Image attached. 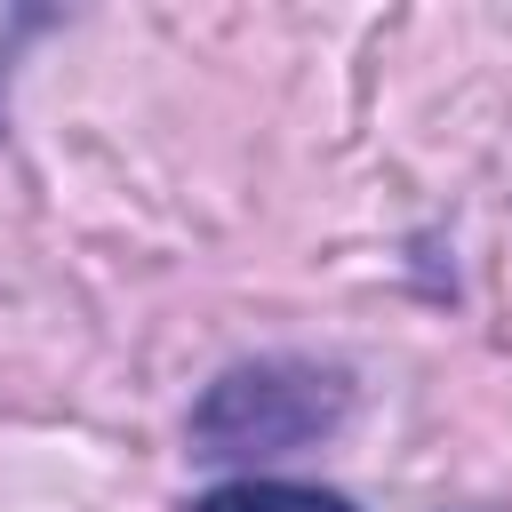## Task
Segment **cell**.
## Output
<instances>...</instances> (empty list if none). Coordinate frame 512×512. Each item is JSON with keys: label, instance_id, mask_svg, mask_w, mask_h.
<instances>
[{"label": "cell", "instance_id": "obj_1", "mask_svg": "<svg viewBox=\"0 0 512 512\" xmlns=\"http://www.w3.org/2000/svg\"><path fill=\"white\" fill-rule=\"evenodd\" d=\"M344 416V376L312 360H248L192 408V456H288Z\"/></svg>", "mask_w": 512, "mask_h": 512}, {"label": "cell", "instance_id": "obj_2", "mask_svg": "<svg viewBox=\"0 0 512 512\" xmlns=\"http://www.w3.org/2000/svg\"><path fill=\"white\" fill-rule=\"evenodd\" d=\"M192 512H360V504L336 488H304V480H224Z\"/></svg>", "mask_w": 512, "mask_h": 512}]
</instances>
